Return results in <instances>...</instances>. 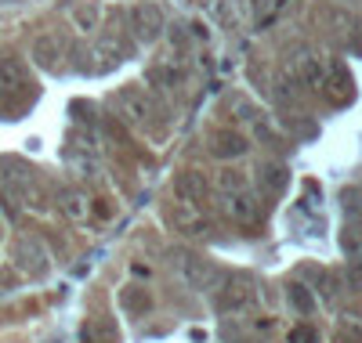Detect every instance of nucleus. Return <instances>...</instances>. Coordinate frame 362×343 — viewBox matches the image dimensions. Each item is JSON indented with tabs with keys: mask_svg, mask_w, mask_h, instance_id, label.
<instances>
[{
	"mask_svg": "<svg viewBox=\"0 0 362 343\" xmlns=\"http://www.w3.org/2000/svg\"><path fill=\"white\" fill-rule=\"evenodd\" d=\"M170 221H174L177 231H189V235L206 231V217H203V210H199L196 203H189V199H181V203L170 206Z\"/></svg>",
	"mask_w": 362,
	"mask_h": 343,
	"instance_id": "f03ea898",
	"label": "nucleus"
},
{
	"mask_svg": "<svg viewBox=\"0 0 362 343\" xmlns=\"http://www.w3.org/2000/svg\"><path fill=\"white\" fill-rule=\"evenodd\" d=\"M250 300H254V289H250L247 278H235V282H228L221 289V307L225 311H239V307H247Z\"/></svg>",
	"mask_w": 362,
	"mask_h": 343,
	"instance_id": "0eeeda50",
	"label": "nucleus"
},
{
	"mask_svg": "<svg viewBox=\"0 0 362 343\" xmlns=\"http://www.w3.org/2000/svg\"><path fill=\"white\" fill-rule=\"evenodd\" d=\"M218 188L221 192H243L247 188V177L239 174V170H221L218 174Z\"/></svg>",
	"mask_w": 362,
	"mask_h": 343,
	"instance_id": "f8f14e48",
	"label": "nucleus"
},
{
	"mask_svg": "<svg viewBox=\"0 0 362 343\" xmlns=\"http://www.w3.org/2000/svg\"><path fill=\"white\" fill-rule=\"evenodd\" d=\"M290 296L297 300V307H300V311H312V296L305 293V286H290Z\"/></svg>",
	"mask_w": 362,
	"mask_h": 343,
	"instance_id": "ddd939ff",
	"label": "nucleus"
},
{
	"mask_svg": "<svg viewBox=\"0 0 362 343\" xmlns=\"http://www.w3.org/2000/svg\"><path fill=\"white\" fill-rule=\"evenodd\" d=\"M210 152L218 155V160H228V155H243L247 152V138L235 134V131H218L210 138Z\"/></svg>",
	"mask_w": 362,
	"mask_h": 343,
	"instance_id": "39448f33",
	"label": "nucleus"
},
{
	"mask_svg": "<svg viewBox=\"0 0 362 343\" xmlns=\"http://www.w3.org/2000/svg\"><path fill=\"white\" fill-rule=\"evenodd\" d=\"M181 275L192 289H218L221 286V271L203 260V257H181Z\"/></svg>",
	"mask_w": 362,
	"mask_h": 343,
	"instance_id": "f257e3e1",
	"label": "nucleus"
},
{
	"mask_svg": "<svg viewBox=\"0 0 362 343\" xmlns=\"http://www.w3.org/2000/svg\"><path fill=\"white\" fill-rule=\"evenodd\" d=\"M312 339H315L312 329H297V332H293V343H312Z\"/></svg>",
	"mask_w": 362,
	"mask_h": 343,
	"instance_id": "2eb2a0df",
	"label": "nucleus"
},
{
	"mask_svg": "<svg viewBox=\"0 0 362 343\" xmlns=\"http://www.w3.org/2000/svg\"><path fill=\"white\" fill-rule=\"evenodd\" d=\"M203 192H206V181H203V174L185 170V174L177 177V195H181V199L196 203V199H203Z\"/></svg>",
	"mask_w": 362,
	"mask_h": 343,
	"instance_id": "6e6552de",
	"label": "nucleus"
},
{
	"mask_svg": "<svg viewBox=\"0 0 362 343\" xmlns=\"http://www.w3.org/2000/svg\"><path fill=\"white\" fill-rule=\"evenodd\" d=\"M58 51H62L58 37H40V40L33 44V58H37V66L51 69V66H54V58H58Z\"/></svg>",
	"mask_w": 362,
	"mask_h": 343,
	"instance_id": "1a4fd4ad",
	"label": "nucleus"
},
{
	"mask_svg": "<svg viewBox=\"0 0 362 343\" xmlns=\"http://www.w3.org/2000/svg\"><path fill=\"white\" fill-rule=\"evenodd\" d=\"M0 83L4 87H22L25 83V69L15 58H0Z\"/></svg>",
	"mask_w": 362,
	"mask_h": 343,
	"instance_id": "9d476101",
	"label": "nucleus"
},
{
	"mask_svg": "<svg viewBox=\"0 0 362 343\" xmlns=\"http://www.w3.org/2000/svg\"><path fill=\"white\" fill-rule=\"evenodd\" d=\"M228 217L239 224H254L261 217V203L250 195V192H232L228 195Z\"/></svg>",
	"mask_w": 362,
	"mask_h": 343,
	"instance_id": "7ed1b4c3",
	"label": "nucleus"
},
{
	"mask_svg": "<svg viewBox=\"0 0 362 343\" xmlns=\"http://www.w3.org/2000/svg\"><path fill=\"white\" fill-rule=\"evenodd\" d=\"M268 8V0H254V11H264Z\"/></svg>",
	"mask_w": 362,
	"mask_h": 343,
	"instance_id": "dca6fc26",
	"label": "nucleus"
},
{
	"mask_svg": "<svg viewBox=\"0 0 362 343\" xmlns=\"http://www.w3.org/2000/svg\"><path fill=\"white\" fill-rule=\"evenodd\" d=\"M131 18H134L138 37H145V40H153V37L160 33V25H163V18H160V11H156L153 4H138V8L131 11Z\"/></svg>",
	"mask_w": 362,
	"mask_h": 343,
	"instance_id": "423d86ee",
	"label": "nucleus"
},
{
	"mask_svg": "<svg viewBox=\"0 0 362 343\" xmlns=\"http://www.w3.org/2000/svg\"><path fill=\"white\" fill-rule=\"evenodd\" d=\"M66 213H69V217H83V213H87L83 199H80V195H66Z\"/></svg>",
	"mask_w": 362,
	"mask_h": 343,
	"instance_id": "4468645a",
	"label": "nucleus"
},
{
	"mask_svg": "<svg viewBox=\"0 0 362 343\" xmlns=\"http://www.w3.org/2000/svg\"><path fill=\"white\" fill-rule=\"evenodd\" d=\"M116 109L124 112V119H131V123H145V119H148V102H145V95H141V90H134V87L119 90Z\"/></svg>",
	"mask_w": 362,
	"mask_h": 343,
	"instance_id": "20e7f679",
	"label": "nucleus"
},
{
	"mask_svg": "<svg viewBox=\"0 0 362 343\" xmlns=\"http://www.w3.org/2000/svg\"><path fill=\"white\" fill-rule=\"evenodd\" d=\"M261 181H264V188H268V192H279V188H283V181H286V170H283L279 163H268V167L261 170Z\"/></svg>",
	"mask_w": 362,
	"mask_h": 343,
	"instance_id": "9b49d317",
	"label": "nucleus"
}]
</instances>
